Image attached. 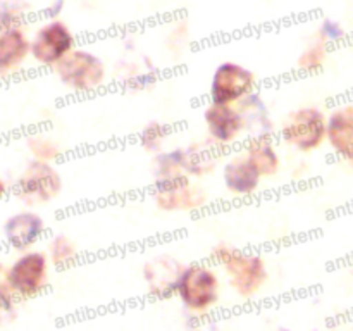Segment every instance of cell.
Wrapping results in <instances>:
<instances>
[{"label":"cell","mask_w":353,"mask_h":331,"mask_svg":"<svg viewBox=\"0 0 353 331\" xmlns=\"http://www.w3.org/2000/svg\"><path fill=\"white\" fill-rule=\"evenodd\" d=\"M212 261L226 271L230 286L241 299L255 297L268 281V265L259 254L221 243L212 248Z\"/></svg>","instance_id":"6da1fadb"},{"label":"cell","mask_w":353,"mask_h":331,"mask_svg":"<svg viewBox=\"0 0 353 331\" xmlns=\"http://www.w3.org/2000/svg\"><path fill=\"white\" fill-rule=\"evenodd\" d=\"M183 307L192 314H207L219 303L221 279L209 264H190L181 271L176 292Z\"/></svg>","instance_id":"7a4b0ae2"},{"label":"cell","mask_w":353,"mask_h":331,"mask_svg":"<svg viewBox=\"0 0 353 331\" xmlns=\"http://www.w3.org/2000/svg\"><path fill=\"white\" fill-rule=\"evenodd\" d=\"M54 71L62 85L76 93L97 92L107 78V68L102 59L86 48H74L55 66Z\"/></svg>","instance_id":"3957f363"},{"label":"cell","mask_w":353,"mask_h":331,"mask_svg":"<svg viewBox=\"0 0 353 331\" xmlns=\"http://www.w3.org/2000/svg\"><path fill=\"white\" fill-rule=\"evenodd\" d=\"M47 252L26 250L7 268L6 285L17 299H31L45 290L48 283Z\"/></svg>","instance_id":"277c9868"},{"label":"cell","mask_w":353,"mask_h":331,"mask_svg":"<svg viewBox=\"0 0 353 331\" xmlns=\"http://www.w3.org/2000/svg\"><path fill=\"white\" fill-rule=\"evenodd\" d=\"M327 116L319 107L293 110L281 128V138L299 152L309 154L326 141Z\"/></svg>","instance_id":"5b68a950"},{"label":"cell","mask_w":353,"mask_h":331,"mask_svg":"<svg viewBox=\"0 0 353 331\" xmlns=\"http://www.w3.org/2000/svg\"><path fill=\"white\" fill-rule=\"evenodd\" d=\"M257 86L254 72L238 62L226 61L219 64L210 79V102L219 106H238L252 95Z\"/></svg>","instance_id":"8992f818"},{"label":"cell","mask_w":353,"mask_h":331,"mask_svg":"<svg viewBox=\"0 0 353 331\" xmlns=\"http://www.w3.org/2000/svg\"><path fill=\"white\" fill-rule=\"evenodd\" d=\"M154 200L164 212H192L209 202V193L188 176H174L157 181Z\"/></svg>","instance_id":"52a82bcc"},{"label":"cell","mask_w":353,"mask_h":331,"mask_svg":"<svg viewBox=\"0 0 353 331\" xmlns=\"http://www.w3.org/2000/svg\"><path fill=\"white\" fill-rule=\"evenodd\" d=\"M76 48V38L71 28L59 19L41 24L31 38V57L41 66L55 68Z\"/></svg>","instance_id":"ba28073f"},{"label":"cell","mask_w":353,"mask_h":331,"mask_svg":"<svg viewBox=\"0 0 353 331\" xmlns=\"http://www.w3.org/2000/svg\"><path fill=\"white\" fill-rule=\"evenodd\" d=\"M61 190L62 178L57 169L48 162L33 161L17 179L16 195L28 205H38L54 200Z\"/></svg>","instance_id":"9c48e42d"},{"label":"cell","mask_w":353,"mask_h":331,"mask_svg":"<svg viewBox=\"0 0 353 331\" xmlns=\"http://www.w3.org/2000/svg\"><path fill=\"white\" fill-rule=\"evenodd\" d=\"M209 140L214 147L224 148L233 145L245 131V121L236 106H219L210 102L203 110Z\"/></svg>","instance_id":"30bf717a"},{"label":"cell","mask_w":353,"mask_h":331,"mask_svg":"<svg viewBox=\"0 0 353 331\" xmlns=\"http://www.w3.org/2000/svg\"><path fill=\"white\" fill-rule=\"evenodd\" d=\"M45 234V221L33 210L12 214L3 224V238L14 250L26 252Z\"/></svg>","instance_id":"8fae6325"},{"label":"cell","mask_w":353,"mask_h":331,"mask_svg":"<svg viewBox=\"0 0 353 331\" xmlns=\"http://www.w3.org/2000/svg\"><path fill=\"white\" fill-rule=\"evenodd\" d=\"M326 141L338 157L353 166V103H341L331 110Z\"/></svg>","instance_id":"7c38bea8"},{"label":"cell","mask_w":353,"mask_h":331,"mask_svg":"<svg viewBox=\"0 0 353 331\" xmlns=\"http://www.w3.org/2000/svg\"><path fill=\"white\" fill-rule=\"evenodd\" d=\"M223 181L228 192L233 197H252L259 190L262 181L261 172L257 171L250 159L241 152L234 155L223 166Z\"/></svg>","instance_id":"4fadbf2b"},{"label":"cell","mask_w":353,"mask_h":331,"mask_svg":"<svg viewBox=\"0 0 353 331\" xmlns=\"http://www.w3.org/2000/svg\"><path fill=\"white\" fill-rule=\"evenodd\" d=\"M185 265L179 264L178 259L171 255H159L145 262L143 278L147 281L148 293L154 297L174 295L176 283Z\"/></svg>","instance_id":"5bb4252c"},{"label":"cell","mask_w":353,"mask_h":331,"mask_svg":"<svg viewBox=\"0 0 353 331\" xmlns=\"http://www.w3.org/2000/svg\"><path fill=\"white\" fill-rule=\"evenodd\" d=\"M31 55V40L21 28L0 31V74L16 71Z\"/></svg>","instance_id":"9a60e30c"},{"label":"cell","mask_w":353,"mask_h":331,"mask_svg":"<svg viewBox=\"0 0 353 331\" xmlns=\"http://www.w3.org/2000/svg\"><path fill=\"white\" fill-rule=\"evenodd\" d=\"M243 154L250 159L262 178H271V176L278 174L279 168H281V157L278 154V148L274 147L269 137L250 138L245 143Z\"/></svg>","instance_id":"2e32d148"},{"label":"cell","mask_w":353,"mask_h":331,"mask_svg":"<svg viewBox=\"0 0 353 331\" xmlns=\"http://www.w3.org/2000/svg\"><path fill=\"white\" fill-rule=\"evenodd\" d=\"M236 107L241 112V116H243L245 130H247V128H250V130H257L255 131V137L271 138L272 123L271 119H269V112L268 109H265L261 97H255L254 93H252V95H248L247 99L241 100Z\"/></svg>","instance_id":"e0dca14e"},{"label":"cell","mask_w":353,"mask_h":331,"mask_svg":"<svg viewBox=\"0 0 353 331\" xmlns=\"http://www.w3.org/2000/svg\"><path fill=\"white\" fill-rule=\"evenodd\" d=\"M217 147L212 143L192 145L185 148V174L188 178H203L216 169L217 164Z\"/></svg>","instance_id":"ac0fdd59"},{"label":"cell","mask_w":353,"mask_h":331,"mask_svg":"<svg viewBox=\"0 0 353 331\" xmlns=\"http://www.w3.org/2000/svg\"><path fill=\"white\" fill-rule=\"evenodd\" d=\"M154 172L157 181L185 174V148L162 150L154 159Z\"/></svg>","instance_id":"d6986e66"},{"label":"cell","mask_w":353,"mask_h":331,"mask_svg":"<svg viewBox=\"0 0 353 331\" xmlns=\"http://www.w3.org/2000/svg\"><path fill=\"white\" fill-rule=\"evenodd\" d=\"M47 255L50 264L57 265V268H68V265H72L78 261L79 250L68 234H55L48 241Z\"/></svg>","instance_id":"ffe728a7"},{"label":"cell","mask_w":353,"mask_h":331,"mask_svg":"<svg viewBox=\"0 0 353 331\" xmlns=\"http://www.w3.org/2000/svg\"><path fill=\"white\" fill-rule=\"evenodd\" d=\"M26 145L28 148H30L31 154H33L34 161L52 164V162L57 161L62 155V147L59 145V141L47 133L31 134V137L28 138Z\"/></svg>","instance_id":"44dd1931"},{"label":"cell","mask_w":353,"mask_h":331,"mask_svg":"<svg viewBox=\"0 0 353 331\" xmlns=\"http://www.w3.org/2000/svg\"><path fill=\"white\" fill-rule=\"evenodd\" d=\"M327 50H330V45L324 43L321 38H317L316 41H312V43L300 54L296 66H299L300 71L303 72L321 71V69L324 68V64H326Z\"/></svg>","instance_id":"7402d4cb"},{"label":"cell","mask_w":353,"mask_h":331,"mask_svg":"<svg viewBox=\"0 0 353 331\" xmlns=\"http://www.w3.org/2000/svg\"><path fill=\"white\" fill-rule=\"evenodd\" d=\"M169 137V128L162 123H148L140 133V145L148 152H162Z\"/></svg>","instance_id":"603a6c76"},{"label":"cell","mask_w":353,"mask_h":331,"mask_svg":"<svg viewBox=\"0 0 353 331\" xmlns=\"http://www.w3.org/2000/svg\"><path fill=\"white\" fill-rule=\"evenodd\" d=\"M345 37H347V33H345V28L341 26L338 21L324 19L323 23H321L319 37H317V38H321L324 43H327V45L338 43V41L343 40Z\"/></svg>","instance_id":"cb8c5ba5"},{"label":"cell","mask_w":353,"mask_h":331,"mask_svg":"<svg viewBox=\"0 0 353 331\" xmlns=\"http://www.w3.org/2000/svg\"><path fill=\"white\" fill-rule=\"evenodd\" d=\"M16 302L17 297L7 286L3 290H0V319L12 316L14 309H16Z\"/></svg>","instance_id":"d4e9b609"},{"label":"cell","mask_w":353,"mask_h":331,"mask_svg":"<svg viewBox=\"0 0 353 331\" xmlns=\"http://www.w3.org/2000/svg\"><path fill=\"white\" fill-rule=\"evenodd\" d=\"M21 28V12L16 9L0 10V31Z\"/></svg>","instance_id":"484cf974"},{"label":"cell","mask_w":353,"mask_h":331,"mask_svg":"<svg viewBox=\"0 0 353 331\" xmlns=\"http://www.w3.org/2000/svg\"><path fill=\"white\" fill-rule=\"evenodd\" d=\"M6 272H7V269H6V265L2 264V261H0V290H3L6 288Z\"/></svg>","instance_id":"4316f807"},{"label":"cell","mask_w":353,"mask_h":331,"mask_svg":"<svg viewBox=\"0 0 353 331\" xmlns=\"http://www.w3.org/2000/svg\"><path fill=\"white\" fill-rule=\"evenodd\" d=\"M62 7H64V3H62V0H59L57 2V6H52L50 7V16H59V12H61L62 10Z\"/></svg>","instance_id":"83f0119b"},{"label":"cell","mask_w":353,"mask_h":331,"mask_svg":"<svg viewBox=\"0 0 353 331\" xmlns=\"http://www.w3.org/2000/svg\"><path fill=\"white\" fill-rule=\"evenodd\" d=\"M6 192H7V186H6V183H3V179L0 178V199L6 195Z\"/></svg>","instance_id":"f1b7e54d"}]
</instances>
